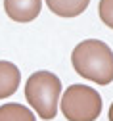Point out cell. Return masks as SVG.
I'll return each instance as SVG.
<instances>
[{"label":"cell","mask_w":113,"mask_h":121,"mask_svg":"<svg viewBox=\"0 0 113 121\" xmlns=\"http://www.w3.org/2000/svg\"><path fill=\"white\" fill-rule=\"evenodd\" d=\"M21 81V73L17 69V65L0 60V98H8L12 96L19 86Z\"/></svg>","instance_id":"cell-5"},{"label":"cell","mask_w":113,"mask_h":121,"mask_svg":"<svg viewBox=\"0 0 113 121\" xmlns=\"http://www.w3.org/2000/svg\"><path fill=\"white\" fill-rule=\"evenodd\" d=\"M98 12H100V19L109 29H113V0H100Z\"/></svg>","instance_id":"cell-8"},{"label":"cell","mask_w":113,"mask_h":121,"mask_svg":"<svg viewBox=\"0 0 113 121\" xmlns=\"http://www.w3.org/2000/svg\"><path fill=\"white\" fill-rule=\"evenodd\" d=\"M44 2L50 12L59 17H77L88 8L90 0H44Z\"/></svg>","instance_id":"cell-6"},{"label":"cell","mask_w":113,"mask_h":121,"mask_svg":"<svg viewBox=\"0 0 113 121\" xmlns=\"http://www.w3.org/2000/svg\"><path fill=\"white\" fill-rule=\"evenodd\" d=\"M109 121H113V104H111V108H109Z\"/></svg>","instance_id":"cell-9"},{"label":"cell","mask_w":113,"mask_h":121,"mask_svg":"<svg viewBox=\"0 0 113 121\" xmlns=\"http://www.w3.org/2000/svg\"><path fill=\"white\" fill-rule=\"evenodd\" d=\"M61 81L50 71H37L25 83V98L40 119L50 121L58 113Z\"/></svg>","instance_id":"cell-2"},{"label":"cell","mask_w":113,"mask_h":121,"mask_svg":"<svg viewBox=\"0 0 113 121\" xmlns=\"http://www.w3.org/2000/svg\"><path fill=\"white\" fill-rule=\"evenodd\" d=\"M59 108L69 121H96L102 113V96L86 85H71L63 92Z\"/></svg>","instance_id":"cell-3"},{"label":"cell","mask_w":113,"mask_h":121,"mask_svg":"<svg viewBox=\"0 0 113 121\" xmlns=\"http://www.w3.org/2000/svg\"><path fill=\"white\" fill-rule=\"evenodd\" d=\"M42 8V0H4V10L8 17L17 23L33 21Z\"/></svg>","instance_id":"cell-4"},{"label":"cell","mask_w":113,"mask_h":121,"mask_svg":"<svg viewBox=\"0 0 113 121\" xmlns=\"http://www.w3.org/2000/svg\"><path fill=\"white\" fill-rule=\"evenodd\" d=\"M0 121H37V117L27 106L12 102L0 106Z\"/></svg>","instance_id":"cell-7"},{"label":"cell","mask_w":113,"mask_h":121,"mask_svg":"<svg viewBox=\"0 0 113 121\" xmlns=\"http://www.w3.org/2000/svg\"><path fill=\"white\" fill-rule=\"evenodd\" d=\"M71 62L80 77L96 85H109L113 81V52L98 39L79 42L71 54Z\"/></svg>","instance_id":"cell-1"}]
</instances>
